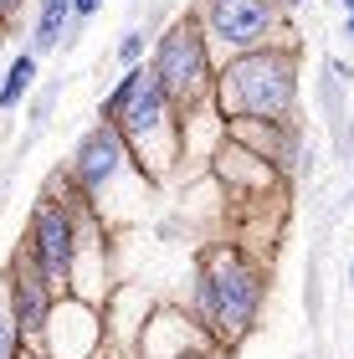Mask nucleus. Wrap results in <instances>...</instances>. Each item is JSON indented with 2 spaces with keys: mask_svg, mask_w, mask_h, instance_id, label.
Wrapping results in <instances>:
<instances>
[{
  "mask_svg": "<svg viewBox=\"0 0 354 359\" xmlns=\"http://www.w3.org/2000/svg\"><path fill=\"white\" fill-rule=\"evenodd\" d=\"M298 97V57L287 46H247L216 72L211 103L226 118H287Z\"/></svg>",
  "mask_w": 354,
  "mask_h": 359,
  "instance_id": "1",
  "label": "nucleus"
},
{
  "mask_svg": "<svg viewBox=\"0 0 354 359\" xmlns=\"http://www.w3.org/2000/svg\"><path fill=\"white\" fill-rule=\"evenodd\" d=\"M149 72H154V83L165 88V97L175 108H196V103L211 97L216 67H211V46H205V26L196 21V15L170 21L165 31H159Z\"/></svg>",
  "mask_w": 354,
  "mask_h": 359,
  "instance_id": "2",
  "label": "nucleus"
},
{
  "mask_svg": "<svg viewBox=\"0 0 354 359\" xmlns=\"http://www.w3.org/2000/svg\"><path fill=\"white\" fill-rule=\"evenodd\" d=\"M200 272H205V283H211V298H216L211 334L241 339L257 323V308H262V272H257L241 252H211V257H200Z\"/></svg>",
  "mask_w": 354,
  "mask_h": 359,
  "instance_id": "3",
  "label": "nucleus"
},
{
  "mask_svg": "<svg viewBox=\"0 0 354 359\" xmlns=\"http://www.w3.org/2000/svg\"><path fill=\"white\" fill-rule=\"evenodd\" d=\"M77 247H83V231H77V216L57 195L36 201L31 210V226H26V252L36 257V267L52 277V287H72V272H77Z\"/></svg>",
  "mask_w": 354,
  "mask_h": 359,
  "instance_id": "4",
  "label": "nucleus"
},
{
  "mask_svg": "<svg viewBox=\"0 0 354 359\" xmlns=\"http://www.w3.org/2000/svg\"><path fill=\"white\" fill-rule=\"evenodd\" d=\"M196 21L205 26V36H216L231 52L262 46L272 31L282 26V6L278 0H200Z\"/></svg>",
  "mask_w": 354,
  "mask_h": 359,
  "instance_id": "5",
  "label": "nucleus"
},
{
  "mask_svg": "<svg viewBox=\"0 0 354 359\" xmlns=\"http://www.w3.org/2000/svg\"><path fill=\"white\" fill-rule=\"evenodd\" d=\"M6 308H11V318H15V329H21V344H36L41 349V334H46V323H52V308L62 303L57 298V287H52V277H46L36 267V257H31L26 247L11 257V272H6Z\"/></svg>",
  "mask_w": 354,
  "mask_h": 359,
  "instance_id": "6",
  "label": "nucleus"
},
{
  "mask_svg": "<svg viewBox=\"0 0 354 359\" xmlns=\"http://www.w3.org/2000/svg\"><path fill=\"white\" fill-rule=\"evenodd\" d=\"M123 165H128L123 134L108 118H98L83 139H77V149H72V185L83 195H98V190H108L123 175Z\"/></svg>",
  "mask_w": 354,
  "mask_h": 359,
  "instance_id": "7",
  "label": "nucleus"
},
{
  "mask_svg": "<svg viewBox=\"0 0 354 359\" xmlns=\"http://www.w3.org/2000/svg\"><path fill=\"white\" fill-rule=\"evenodd\" d=\"M170 118H175V103L165 97V88L154 83V72H149V62H144V77H139V88L128 93V103L114 113V123L118 134H123V144H128V154L134 149H144L149 139H165V128H170Z\"/></svg>",
  "mask_w": 354,
  "mask_h": 359,
  "instance_id": "8",
  "label": "nucleus"
},
{
  "mask_svg": "<svg viewBox=\"0 0 354 359\" xmlns=\"http://www.w3.org/2000/svg\"><path fill=\"white\" fill-rule=\"evenodd\" d=\"M67 36H72V0H36V11H31V52L52 57Z\"/></svg>",
  "mask_w": 354,
  "mask_h": 359,
  "instance_id": "9",
  "label": "nucleus"
},
{
  "mask_svg": "<svg viewBox=\"0 0 354 359\" xmlns=\"http://www.w3.org/2000/svg\"><path fill=\"white\" fill-rule=\"evenodd\" d=\"M36 77H41V57L31 52V46H26V52H15L11 67L0 72V113H15V108H21L26 93L36 88Z\"/></svg>",
  "mask_w": 354,
  "mask_h": 359,
  "instance_id": "10",
  "label": "nucleus"
},
{
  "mask_svg": "<svg viewBox=\"0 0 354 359\" xmlns=\"http://www.w3.org/2000/svg\"><path fill=\"white\" fill-rule=\"evenodd\" d=\"M114 57H118V67H139V62H144V31H123L118 46H114Z\"/></svg>",
  "mask_w": 354,
  "mask_h": 359,
  "instance_id": "11",
  "label": "nucleus"
},
{
  "mask_svg": "<svg viewBox=\"0 0 354 359\" xmlns=\"http://www.w3.org/2000/svg\"><path fill=\"white\" fill-rule=\"evenodd\" d=\"M21 354V329H15L11 308H0V359H15Z\"/></svg>",
  "mask_w": 354,
  "mask_h": 359,
  "instance_id": "12",
  "label": "nucleus"
},
{
  "mask_svg": "<svg viewBox=\"0 0 354 359\" xmlns=\"http://www.w3.org/2000/svg\"><path fill=\"white\" fill-rule=\"evenodd\" d=\"M98 11H103V0H72V31H77V26H88Z\"/></svg>",
  "mask_w": 354,
  "mask_h": 359,
  "instance_id": "13",
  "label": "nucleus"
},
{
  "mask_svg": "<svg viewBox=\"0 0 354 359\" xmlns=\"http://www.w3.org/2000/svg\"><path fill=\"white\" fill-rule=\"evenodd\" d=\"M21 6H26V0H0V21L11 26V15H21Z\"/></svg>",
  "mask_w": 354,
  "mask_h": 359,
  "instance_id": "14",
  "label": "nucleus"
},
{
  "mask_svg": "<svg viewBox=\"0 0 354 359\" xmlns=\"http://www.w3.org/2000/svg\"><path fill=\"white\" fill-rule=\"evenodd\" d=\"M344 31L354 36V0H344Z\"/></svg>",
  "mask_w": 354,
  "mask_h": 359,
  "instance_id": "15",
  "label": "nucleus"
},
{
  "mask_svg": "<svg viewBox=\"0 0 354 359\" xmlns=\"http://www.w3.org/2000/svg\"><path fill=\"white\" fill-rule=\"evenodd\" d=\"M15 359H46V354H41L36 344H21V354H15Z\"/></svg>",
  "mask_w": 354,
  "mask_h": 359,
  "instance_id": "16",
  "label": "nucleus"
},
{
  "mask_svg": "<svg viewBox=\"0 0 354 359\" xmlns=\"http://www.w3.org/2000/svg\"><path fill=\"white\" fill-rule=\"evenodd\" d=\"M278 6H282V11H298V6H303V0H278Z\"/></svg>",
  "mask_w": 354,
  "mask_h": 359,
  "instance_id": "17",
  "label": "nucleus"
},
{
  "mask_svg": "<svg viewBox=\"0 0 354 359\" xmlns=\"http://www.w3.org/2000/svg\"><path fill=\"white\" fill-rule=\"evenodd\" d=\"M180 359H205V354H200V349H190V354H180Z\"/></svg>",
  "mask_w": 354,
  "mask_h": 359,
  "instance_id": "18",
  "label": "nucleus"
},
{
  "mask_svg": "<svg viewBox=\"0 0 354 359\" xmlns=\"http://www.w3.org/2000/svg\"><path fill=\"white\" fill-rule=\"evenodd\" d=\"M0 52H6V21H0Z\"/></svg>",
  "mask_w": 354,
  "mask_h": 359,
  "instance_id": "19",
  "label": "nucleus"
},
{
  "mask_svg": "<svg viewBox=\"0 0 354 359\" xmlns=\"http://www.w3.org/2000/svg\"><path fill=\"white\" fill-rule=\"evenodd\" d=\"M349 287H354V262H349Z\"/></svg>",
  "mask_w": 354,
  "mask_h": 359,
  "instance_id": "20",
  "label": "nucleus"
}]
</instances>
